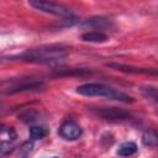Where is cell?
<instances>
[{
	"label": "cell",
	"instance_id": "obj_14",
	"mask_svg": "<svg viewBox=\"0 0 158 158\" xmlns=\"http://www.w3.org/2000/svg\"><path fill=\"white\" fill-rule=\"evenodd\" d=\"M48 135V131L44 128V127H41V126H33L30 128V136L31 138L33 139H41L43 137H46Z\"/></svg>",
	"mask_w": 158,
	"mask_h": 158
},
{
	"label": "cell",
	"instance_id": "obj_11",
	"mask_svg": "<svg viewBox=\"0 0 158 158\" xmlns=\"http://www.w3.org/2000/svg\"><path fill=\"white\" fill-rule=\"evenodd\" d=\"M142 143L147 147H153L158 143V133L154 130H146L142 135Z\"/></svg>",
	"mask_w": 158,
	"mask_h": 158
},
{
	"label": "cell",
	"instance_id": "obj_13",
	"mask_svg": "<svg viewBox=\"0 0 158 158\" xmlns=\"http://www.w3.org/2000/svg\"><path fill=\"white\" fill-rule=\"evenodd\" d=\"M141 93L142 95H144L147 99L158 102V88H153V86H142L141 88Z\"/></svg>",
	"mask_w": 158,
	"mask_h": 158
},
{
	"label": "cell",
	"instance_id": "obj_2",
	"mask_svg": "<svg viewBox=\"0 0 158 158\" xmlns=\"http://www.w3.org/2000/svg\"><path fill=\"white\" fill-rule=\"evenodd\" d=\"M77 93L84 96H102L109 100H117L121 102H133L135 100L126 95L125 93L116 90L114 88L106 86L104 84H98V83H88L83 84L77 88Z\"/></svg>",
	"mask_w": 158,
	"mask_h": 158
},
{
	"label": "cell",
	"instance_id": "obj_4",
	"mask_svg": "<svg viewBox=\"0 0 158 158\" xmlns=\"http://www.w3.org/2000/svg\"><path fill=\"white\" fill-rule=\"evenodd\" d=\"M96 114L105 120L115 121V122L126 121L131 117V115L127 111H125L122 109H117V107H101V109L96 110Z\"/></svg>",
	"mask_w": 158,
	"mask_h": 158
},
{
	"label": "cell",
	"instance_id": "obj_12",
	"mask_svg": "<svg viewBox=\"0 0 158 158\" xmlns=\"http://www.w3.org/2000/svg\"><path fill=\"white\" fill-rule=\"evenodd\" d=\"M136 152H137V146L135 142H125L117 149V154L121 157H128L135 154Z\"/></svg>",
	"mask_w": 158,
	"mask_h": 158
},
{
	"label": "cell",
	"instance_id": "obj_8",
	"mask_svg": "<svg viewBox=\"0 0 158 158\" xmlns=\"http://www.w3.org/2000/svg\"><path fill=\"white\" fill-rule=\"evenodd\" d=\"M44 86V84L42 81H21L20 84H16L14 86L10 88V90L7 91V94H15V93H23V91H37L41 90Z\"/></svg>",
	"mask_w": 158,
	"mask_h": 158
},
{
	"label": "cell",
	"instance_id": "obj_5",
	"mask_svg": "<svg viewBox=\"0 0 158 158\" xmlns=\"http://www.w3.org/2000/svg\"><path fill=\"white\" fill-rule=\"evenodd\" d=\"M58 133L62 138H64L67 141H75L81 136L83 131H81V127L77 122L65 121L60 125V127L58 130Z\"/></svg>",
	"mask_w": 158,
	"mask_h": 158
},
{
	"label": "cell",
	"instance_id": "obj_1",
	"mask_svg": "<svg viewBox=\"0 0 158 158\" xmlns=\"http://www.w3.org/2000/svg\"><path fill=\"white\" fill-rule=\"evenodd\" d=\"M65 51L59 47H42V48H33L30 49L17 57L19 60L32 62V63H41V64H56L60 63L65 57Z\"/></svg>",
	"mask_w": 158,
	"mask_h": 158
},
{
	"label": "cell",
	"instance_id": "obj_6",
	"mask_svg": "<svg viewBox=\"0 0 158 158\" xmlns=\"http://www.w3.org/2000/svg\"><path fill=\"white\" fill-rule=\"evenodd\" d=\"M16 137H17L16 131L12 127H2L1 128V135H0V138H1V148H0L1 156L7 154L12 149V143L15 142Z\"/></svg>",
	"mask_w": 158,
	"mask_h": 158
},
{
	"label": "cell",
	"instance_id": "obj_7",
	"mask_svg": "<svg viewBox=\"0 0 158 158\" xmlns=\"http://www.w3.org/2000/svg\"><path fill=\"white\" fill-rule=\"evenodd\" d=\"M110 68H115L116 70L120 72H126L131 74H146V75H158V69L154 68H137L132 65H123V64H117V63H110L107 64Z\"/></svg>",
	"mask_w": 158,
	"mask_h": 158
},
{
	"label": "cell",
	"instance_id": "obj_3",
	"mask_svg": "<svg viewBox=\"0 0 158 158\" xmlns=\"http://www.w3.org/2000/svg\"><path fill=\"white\" fill-rule=\"evenodd\" d=\"M30 5L42 12H47L51 15H56L59 17H73V11L62 5V4H57V2H52V1H41V0H35V1H30Z\"/></svg>",
	"mask_w": 158,
	"mask_h": 158
},
{
	"label": "cell",
	"instance_id": "obj_9",
	"mask_svg": "<svg viewBox=\"0 0 158 158\" xmlns=\"http://www.w3.org/2000/svg\"><path fill=\"white\" fill-rule=\"evenodd\" d=\"M80 26L83 27H91V28H99V30H105V28H111L114 27V23L105 19V17H94L90 20L84 21Z\"/></svg>",
	"mask_w": 158,
	"mask_h": 158
},
{
	"label": "cell",
	"instance_id": "obj_10",
	"mask_svg": "<svg viewBox=\"0 0 158 158\" xmlns=\"http://www.w3.org/2000/svg\"><path fill=\"white\" fill-rule=\"evenodd\" d=\"M81 40L86 41V42H105L107 40V36L105 33H102L101 31H90V32H85L81 35Z\"/></svg>",
	"mask_w": 158,
	"mask_h": 158
},
{
	"label": "cell",
	"instance_id": "obj_15",
	"mask_svg": "<svg viewBox=\"0 0 158 158\" xmlns=\"http://www.w3.org/2000/svg\"><path fill=\"white\" fill-rule=\"evenodd\" d=\"M52 158H58V157H52Z\"/></svg>",
	"mask_w": 158,
	"mask_h": 158
}]
</instances>
